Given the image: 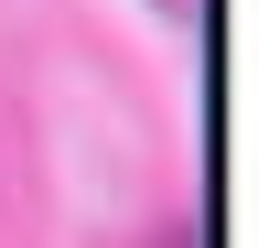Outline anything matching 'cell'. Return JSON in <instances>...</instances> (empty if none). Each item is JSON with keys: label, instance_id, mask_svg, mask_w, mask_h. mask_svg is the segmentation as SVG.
Returning <instances> with one entry per match:
<instances>
[{"label": "cell", "instance_id": "cell-1", "mask_svg": "<svg viewBox=\"0 0 259 248\" xmlns=\"http://www.w3.org/2000/svg\"><path fill=\"white\" fill-rule=\"evenodd\" d=\"M151 248H194V227H162V237H151Z\"/></svg>", "mask_w": 259, "mask_h": 248}]
</instances>
